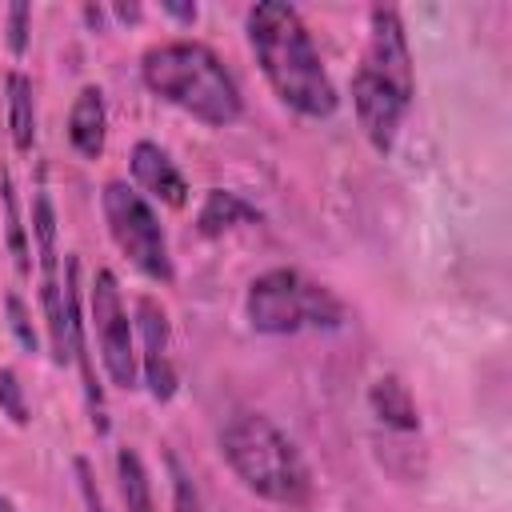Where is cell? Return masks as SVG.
<instances>
[{
    "instance_id": "cell-23",
    "label": "cell",
    "mask_w": 512,
    "mask_h": 512,
    "mask_svg": "<svg viewBox=\"0 0 512 512\" xmlns=\"http://www.w3.org/2000/svg\"><path fill=\"white\" fill-rule=\"evenodd\" d=\"M168 468H172V488H176V512H196V488H192V480L184 476L180 460L168 456Z\"/></svg>"
},
{
    "instance_id": "cell-24",
    "label": "cell",
    "mask_w": 512,
    "mask_h": 512,
    "mask_svg": "<svg viewBox=\"0 0 512 512\" xmlns=\"http://www.w3.org/2000/svg\"><path fill=\"white\" fill-rule=\"evenodd\" d=\"M160 8H164L172 20H180V24H192V20H196V4H176V0H164Z\"/></svg>"
},
{
    "instance_id": "cell-12",
    "label": "cell",
    "mask_w": 512,
    "mask_h": 512,
    "mask_svg": "<svg viewBox=\"0 0 512 512\" xmlns=\"http://www.w3.org/2000/svg\"><path fill=\"white\" fill-rule=\"evenodd\" d=\"M128 168H132V180H136L140 196H152V200H160L168 208H184L188 204V180L180 176V168L172 164V156L160 144L136 140L132 156H128Z\"/></svg>"
},
{
    "instance_id": "cell-26",
    "label": "cell",
    "mask_w": 512,
    "mask_h": 512,
    "mask_svg": "<svg viewBox=\"0 0 512 512\" xmlns=\"http://www.w3.org/2000/svg\"><path fill=\"white\" fill-rule=\"evenodd\" d=\"M0 512H16V504H12V500H8L4 492H0Z\"/></svg>"
},
{
    "instance_id": "cell-18",
    "label": "cell",
    "mask_w": 512,
    "mask_h": 512,
    "mask_svg": "<svg viewBox=\"0 0 512 512\" xmlns=\"http://www.w3.org/2000/svg\"><path fill=\"white\" fill-rule=\"evenodd\" d=\"M0 196H4V220H8V248H12V256H16L20 276H28V272H32V264H28V232H24V224H20V212H16V196H12V180H8V172L0 176Z\"/></svg>"
},
{
    "instance_id": "cell-20",
    "label": "cell",
    "mask_w": 512,
    "mask_h": 512,
    "mask_svg": "<svg viewBox=\"0 0 512 512\" xmlns=\"http://www.w3.org/2000/svg\"><path fill=\"white\" fill-rule=\"evenodd\" d=\"M4 24H8V52L24 56L28 52V32H32V8L28 4H12L4 12Z\"/></svg>"
},
{
    "instance_id": "cell-5",
    "label": "cell",
    "mask_w": 512,
    "mask_h": 512,
    "mask_svg": "<svg viewBox=\"0 0 512 512\" xmlns=\"http://www.w3.org/2000/svg\"><path fill=\"white\" fill-rule=\"evenodd\" d=\"M104 204V224L120 248V256L148 280L156 284H172V256H168V236L160 228V216L152 212V204L124 180H108L100 192Z\"/></svg>"
},
{
    "instance_id": "cell-1",
    "label": "cell",
    "mask_w": 512,
    "mask_h": 512,
    "mask_svg": "<svg viewBox=\"0 0 512 512\" xmlns=\"http://www.w3.org/2000/svg\"><path fill=\"white\" fill-rule=\"evenodd\" d=\"M244 28H248V44L256 52V64L280 104H288L292 112L312 116V120H324L336 112V104H340L336 84L312 44L308 24L300 20V12L292 4L260 0L248 8Z\"/></svg>"
},
{
    "instance_id": "cell-25",
    "label": "cell",
    "mask_w": 512,
    "mask_h": 512,
    "mask_svg": "<svg viewBox=\"0 0 512 512\" xmlns=\"http://www.w3.org/2000/svg\"><path fill=\"white\" fill-rule=\"evenodd\" d=\"M112 12H116L120 20H140V8H136V4H116Z\"/></svg>"
},
{
    "instance_id": "cell-19",
    "label": "cell",
    "mask_w": 512,
    "mask_h": 512,
    "mask_svg": "<svg viewBox=\"0 0 512 512\" xmlns=\"http://www.w3.org/2000/svg\"><path fill=\"white\" fill-rule=\"evenodd\" d=\"M0 412L16 424V428H24L28 424V400H24V384H20V376L12 372V368H0Z\"/></svg>"
},
{
    "instance_id": "cell-4",
    "label": "cell",
    "mask_w": 512,
    "mask_h": 512,
    "mask_svg": "<svg viewBox=\"0 0 512 512\" xmlns=\"http://www.w3.org/2000/svg\"><path fill=\"white\" fill-rule=\"evenodd\" d=\"M248 324L268 336H288L300 328H336L344 304L296 268H272L248 284Z\"/></svg>"
},
{
    "instance_id": "cell-2",
    "label": "cell",
    "mask_w": 512,
    "mask_h": 512,
    "mask_svg": "<svg viewBox=\"0 0 512 512\" xmlns=\"http://www.w3.org/2000/svg\"><path fill=\"white\" fill-rule=\"evenodd\" d=\"M140 76L152 96L176 104L200 124L228 128L240 120L244 100L224 60L200 40H164L140 56Z\"/></svg>"
},
{
    "instance_id": "cell-17",
    "label": "cell",
    "mask_w": 512,
    "mask_h": 512,
    "mask_svg": "<svg viewBox=\"0 0 512 512\" xmlns=\"http://www.w3.org/2000/svg\"><path fill=\"white\" fill-rule=\"evenodd\" d=\"M116 480H120V500L124 512H156V496H152V480L144 472V460L132 448L116 452Z\"/></svg>"
},
{
    "instance_id": "cell-10",
    "label": "cell",
    "mask_w": 512,
    "mask_h": 512,
    "mask_svg": "<svg viewBox=\"0 0 512 512\" xmlns=\"http://www.w3.org/2000/svg\"><path fill=\"white\" fill-rule=\"evenodd\" d=\"M352 108H356V120L368 136V144L376 152H392L396 144V132H400V120L408 112V100L396 96L384 80H376L372 72H356L352 76Z\"/></svg>"
},
{
    "instance_id": "cell-8",
    "label": "cell",
    "mask_w": 512,
    "mask_h": 512,
    "mask_svg": "<svg viewBox=\"0 0 512 512\" xmlns=\"http://www.w3.org/2000/svg\"><path fill=\"white\" fill-rule=\"evenodd\" d=\"M364 72L384 80L396 96L412 104L416 96V76H412V52L404 36V20L396 8H372L368 12V52H364Z\"/></svg>"
},
{
    "instance_id": "cell-6",
    "label": "cell",
    "mask_w": 512,
    "mask_h": 512,
    "mask_svg": "<svg viewBox=\"0 0 512 512\" xmlns=\"http://www.w3.org/2000/svg\"><path fill=\"white\" fill-rule=\"evenodd\" d=\"M88 308H92V328H96V344H100V360H104L108 380L116 388H136V380H140L136 328H132L128 308L120 300V284L108 268H96Z\"/></svg>"
},
{
    "instance_id": "cell-21",
    "label": "cell",
    "mask_w": 512,
    "mask_h": 512,
    "mask_svg": "<svg viewBox=\"0 0 512 512\" xmlns=\"http://www.w3.org/2000/svg\"><path fill=\"white\" fill-rule=\"evenodd\" d=\"M8 328H12V336L20 340V348L36 352L40 336H36V328H32V320H28V308H24V300H20L16 292H8Z\"/></svg>"
},
{
    "instance_id": "cell-22",
    "label": "cell",
    "mask_w": 512,
    "mask_h": 512,
    "mask_svg": "<svg viewBox=\"0 0 512 512\" xmlns=\"http://www.w3.org/2000/svg\"><path fill=\"white\" fill-rule=\"evenodd\" d=\"M76 480H80V496H84V508L88 512H108L100 488H96V476H92V464L84 456H76Z\"/></svg>"
},
{
    "instance_id": "cell-14",
    "label": "cell",
    "mask_w": 512,
    "mask_h": 512,
    "mask_svg": "<svg viewBox=\"0 0 512 512\" xmlns=\"http://www.w3.org/2000/svg\"><path fill=\"white\" fill-rule=\"evenodd\" d=\"M8 92V132L16 152H32L36 144V100H32V80L24 72H8L4 80Z\"/></svg>"
},
{
    "instance_id": "cell-13",
    "label": "cell",
    "mask_w": 512,
    "mask_h": 512,
    "mask_svg": "<svg viewBox=\"0 0 512 512\" xmlns=\"http://www.w3.org/2000/svg\"><path fill=\"white\" fill-rule=\"evenodd\" d=\"M68 140L84 160H100L104 156V140H108V108H104V92L96 84H84L68 108Z\"/></svg>"
},
{
    "instance_id": "cell-15",
    "label": "cell",
    "mask_w": 512,
    "mask_h": 512,
    "mask_svg": "<svg viewBox=\"0 0 512 512\" xmlns=\"http://www.w3.org/2000/svg\"><path fill=\"white\" fill-rule=\"evenodd\" d=\"M256 220H260V212L248 200H240L236 192H228V188H212L204 196V208H200V232L204 236H220V232H228L236 224H256Z\"/></svg>"
},
{
    "instance_id": "cell-16",
    "label": "cell",
    "mask_w": 512,
    "mask_h": 512,
    "mask_svg": "<svg viewBox=\"0 0 512 512\" xmlns=\"http://www.w3.org/2000/svg\"><path fill=\"white\" fill-rule=\"evenodd\" d=\"M368 400H372L376 416H380L384 424H392V428H404V432H412V428L420 424V416H416V404H412L408 388H404L396 376H380V380L372 384Z\"/></svg>"
},
{
    "instance_id": "cell-7",
    "label": "cell",
    "mask_w": 512,
    "mask_h": 512,
    "mask_svg": "<svg viewBox=\"0 0 512 512\" xmlns=\"http://www.w3.org/2000/svg\"><path fill=\"white\" fill-rule=\"evenodd\" d=\"M32 252L40 268V308L48 324V352L52 364H68V308H64V280H60V248H56V212L52 196L40 184L32 192Z\"/></svg>"
},
{
    "instance_id": "cell-9",
    "label": "cell",
    "mask_w": 512,
    "mask_h": 512,
    "mask_svg": "<svg viewBox=\"0 0 512 512\" xmlns=\"http://www.w3.org/2000/svg\"><path fill=\"white\" fill-rule=\"evenodd\" d=\"M136 332H140V376L152 392V400H172L176 396V368H172V332L168 316L152 296L136 300Z\"/></svg>"
},
{
    "instance_id": "cell-3",
    "label": "cell",
    "mask_w": 512,
    "mask_h": 512,
    "mask_svg": "<svg viewBox=\"0 0 512 512\" xmlns=\"http://www.w3.org/2000/svg\"><path fill=\"white\" fill-rule=\"evenodd\" d=\"M220 456L260 500L300 508L312 496L308 464L296 444L260 412H236L220 432Z\"/></svg>"
},
{
    "instance_id": "cell-11",
    "label": "cell",
    "mask_w": 512,
    "mask_h": 512,
    "mask_svg": "<svg viewBox=\"0 0 512 512\" xmlns=\"http://www.w3.org/2000/svg\"><path fill=\"white\" fill-rule=\"evenodd\" d=\"M80 260L76 256H64V308H68V352L72 360L80 364V380H84V400H88V412H92V428L96 436L108 432V408H104V388L92 372V356H88V340H84V316H80Z\"/></svg>"
}]
</instances>
